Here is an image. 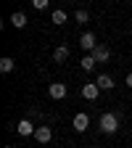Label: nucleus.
Segmentation results:
<instances>
[{
  "mask_svg": "<svg viewBox=\"0 0 132 148\" xmlns=\"http://www.w3.org/2000/svg\"><path fill=\"white\" fill-rule=\"evenodd\" d=\"M37 114H40V111H37V108H29V111H27V119H34Z\"/></svg>",
  "mask_w": 132,
  "mask_h": 148,
  "instance_id": "nucleus-17",
  "label": "nucleus"
},
{
  "mask_svg": "<svg viewBox=\"0 0 132 148\" xmlns=\"http://www.w3.org/2000/svg\"><path fill=\"white\" fill-rule=\"evenodd\" d=\"M98 92H101L98 82H92V85H82V98H87V101H95V98H98Z\"/></svg>",
  "mask_w": 132,
  "mask_h": 148,
  "instance_id": "nucleus-6",
  "label": "nucleus"
},
{
  "mask_svg": "<svg viewBox=\"0 0 132 148\" xmlns=\"http://www.w3.org/2000/svg\"><path fill=\"white\" fill-rule=\"evenodd\" d=\"M53 58H55V64L66 61V58H69V48H66V45H58V48L53 50Z\"/></svg>",
  "mask_w": 132,
  "mask_h": 148,
  "instance_id": "nucleus-10",
  "label": "nucleus"
},
{
  "mask_svg": "<svg viewBox=\"0 0 132 148\" xmlns=\"http://www.w3.org/2000/svg\"><path fill=\"white\" fill-rule=\"evenodd\" d=\"M116 130H119V116L114 114V111H108V114L101 116V132L103 135H114Z\"/></svg>",
  "mask_w": 132,
  "mask_h": 148,
  "instance_id": "nucleus-1",
  "label": "nucleus"
},
{
  "mask_svg": "<svg viewBox=\"0 0 132 148\" xmlns=\"http://www.w3.org/2000/svg\"><path fill=\"white\" fill-rule=\"evenodd\" d=\"M95 64H98V61H95V58H92V56H85V58L79 61V66H82L85 71H92V69H95Z\"/></svg>",
  "mask_w": 132,
  "mask_h": 148,
  "instance_id": "nucleus-14",
  "label": "nucleus"
},
{
  "mask_svg": "<svg viewBox=\"0 0 132 148\" xmlns=\"http://www.w3.org/2000/svg\"><path fill=\"white\" fill-rule=\"evenodd\" d=\"M16 130H18V135H34V130H37V127L32 124V119H27V116H24L21 122L16 124Z\"/></svg>",
  "mask_w": 132,
  "mask_h": 148,
  "instance_id": "nucleus-7",
  "label": "nucleus"
},
{
  "mask_svg": "<svg viewBox=\"0 0 132 148\" xmlns=\"http://www.w3.org/2000/svg\"><path fill=\"white\" fill-rule=\"evenodd\" d=\"M48 3H50V0H32L34 11H42V8H48Z\"/></svg>",
  "mask_w": 132,
  "mask_h": 148,
  "instance_id": "nucleus-16",
  "label": "nucleus"
},
{
  "mask_svg": "<svg viewBox=\"0 0 132 148\" xmlns=\"http://www.w3.org/2000/svg\"><path fill=\"white\" fill-rule=\"evenodd\" d=\"M127 87H132V71L127 74Z\"/></svg>",
  "mask_w": 132,
  "mask_h": 148,
  "instance_id": "nucleus-18",
  "label": "nucleus"
},
{
  "mask_svg": "<svg viewBox=\"0 0 132 148\" xmlns=\"http://www.w3.org/2000/svg\"><path fill=\"white\" fill-rule=\"evenodd\" d=\"M50 21H53L55 27H61V24H66V11H61V8H55V11H53V16H50Z\"/></svg>",
  "mask_w": 132,
  "mask_h": 148,
  "instance_id": "nucleus-13",
  "label": "nucleus"
},
{
  "mask_svg": "<svg viewBox=\"0 0 132 148\" xmlns=\"http://www.w3.org/2000/svg\"><path fill=\"white\" fill-rule=\"evenodd\" d=\"M34 138H37V143H50L53 130H50V127H37V130H34Z\"/></svg>",
  "mask_w": 132,
  "mask_h": 148,
  "instance_id": "nucleus-9",
  "label": "nucleus"
},
{
  "mask_svg": "<svg viewBox=\"0 0 132 148\" xmlns=\"http://www.w3.org/2000/svg\"><path fill=\"white\" fill-rule=\"evenodd\" d=\"M87 127H90V116L85 114V111H79V114L74 116V130H77V132H85Z\"/></svg>",
  "mask_w": 132,
  "mask_h": 148,
  "instance_id": "nucleus-5",
  "label": "nucleus"
},
{
  "mask_svg": "<svg viewBox=\"0 0 132 148\" xmlns=\"http://www.w3.org/2000/svg\"><path fill=\"white\" fill-rule=\"evenodd\" d=\"M13 69H16V61L11 58V56H3V58H0V71L8 74V71H13Z\"/></svg>",
  "mask_w": 132,
  "mask_h": 148,
  "instance_id": "nucleus-11",
  "label": "nucleus"
},
{
  "mask_svg": "<svg viewBox=\"0 0 132 148\" xmlns=\"http://www.w3.org/2000/svg\"><path fill=\"white\" fill-rule=\"evenodd\" d=\"M74 18H77L79 24H87V21H90V13H87L85 8H79V11H77V16H74Z\"/></svg>",
  "mask_w": 132,
  "mask_h": 148,
  "instance_id": "nucleus-15",
  "label": "nucleus"
},
{
  "mask_svg": "<svg viewBox=\"0 0 132 148\" xmlns=\"http://www.w3.org/2000/svg\"><path fill=\"white\" fill-rule=\"evenodd\" d=\"M8 21H11L16 29H24V27H27V13H24V11H16V13H11Z\"/></svg>",
  "mask_w": 132,
  "mask_h": 148,
  "instance_id": "nucleus-8",
  "label": "nucleus"
},
{
  "mask_svg": "<svg viewBox=\"0 0 132 148\" xmlns=\"http://www.w3.org/2000/svg\"><path fill=\"white\" fill-rule=\"evenodd\" d=\"M98 87L101 90H111L114 87V77H111V74H101L98 77Z\"/></svg>",
  "mask_w": 132,
  "mask_h": 148,
  "instance_id": "nucleus-12",
  "label": "nucleus"
},
{
  "mask_svg": "<svg viewBox=\"0 0 132 148\" xmlns=\"http://www.w3.org/2000/svg\"><path fill=\"white\" fill-rule=\"evenodd\" d=\"M79 48H82V50H90V53H92V50L98 48V42H95V34H92V32H85V34L79 37Z\"/></svg>",
  "mask_w": 132,
  "mask_h": 148,
  "instance_id": "nucleus-3",
  "label": "nucleus"
},
{
  "mask_svg": "<svg viewBox=\"0 0 132 148\" xmlns=\"http://www.w3.org/2000/svg\"><path fill=\"white\" fill-rule=\"evenodd\" d=\"M90 56H92V58H95L98 64H106V61L111 58V50H108V45H98V48L92 50Z\"/></svg>",
  "mask_w": 132,
  "mask_h": 148,
  "instance_id": "nucleus-4",
  "label": "nucleus"
},
{
  "mask_svg": "<svg viewBox=\"0 0 132 148\" xmlns=\"http://www.w3.org/2000/svg\"><path fill=\"white\" fill-rule=\"evenodd\" d=\"M66 92H69V90H66L64 82H53V85H48V95H50L53 101H64Z\"/></svg>",
  "mask_w": 132,
  "mask_h": 148,
  "instance_id": "nucleus-2",
  "label": "nucleus"
},
{
  "mask_svg": "<svg viewBox=\"0 0 132 148\" xmlns=\"http://www.w3.org/2000/svg\"><path fill=\"white\" fill-rule=\"evenodd\" d=\"M3 148H13V145H3Z\"/></svg>",
  "mask_w": 132,
  "mask_h": 148,
  "instance_id": "nucleus-19",
  "label": "nucleus"
}]
</instances>
